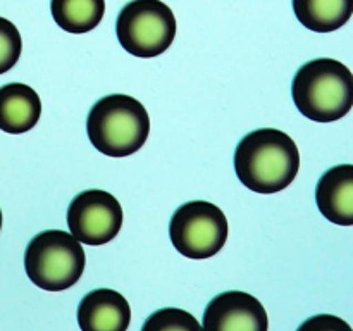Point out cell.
<instances>
[{
	"label": "cell",
	"instance_id": "cell-1",
	"mask_svg": "<svg viewBox=\"0 0 353 331\" xmlns=\"http://www.w3.org/2000/svg\"><path fill=\"white\" fill-rule=\"evenodd\" d=\"M300 169V152L285 131L262 128L241 138L234 150V171L248 190L271 195L293 183Z\"/></svg>",
	"mask_w": 353,
	"mask_h": 331
},
{
	"label": "cell",
	"instance_id": "cell-2",
	"mask_svg": "<svg viewBox=\"0 0 353 331\" xmlns=\"http://www.w3.org/2000/svg\"><path fill=\"white\" fill-rule=\"evenodd\" d=\"M296 109L316 123H333L353 107V74L336 59H314L296 71L292 83Z\"/></svg>",
	"mask_w": 353,
	"mask_h": 331
},
{
	"label": "cell",
	"instance_id": "cell-3",
	"mask_svg": "<svg viewBox=\"0 0 353 331\" xmlns=\"http://www.w3.org/2000/svg\"><path fill=\"white\" fill-rule=\"evenodd\" d=\"M86 133L93 147L109 157H128L140 150L150 133V117L134 97H102L90 109Z\"/></svg>",
	"mask_w": 353,
	"mask_h": 331
},
{
	"label": "cell",
	"instance_id": "cell-4",
	"mask_svg": "<svg viewBox=\"0 0 353 331\" xmlns=\"http://www.w3.org/2000/svg\"><path fill=\"white\" fill-rule=\"evenodd\" d=\"M86 257L81 243L62 230H47L31 238L24 252L28 278L45 292H64L79 281Z\"/></svg>",
	"mask_w": 353,
	"mask_h": 331
},
{
	"label": "cell",
	"instance_id": "cell-5",
	"mask_svg": "<svg viewBox=\"0 0 353 331\" xmlns=\"http://www.w3.org/2000/svg\"><path fill=\"white\" fill-rule=\"evenodd\" d=\"M178 31L176 16L162 0H131L121 9L116 33L121 47L134 57L162 55Z\"/></svg>",
	"mask_w": 353,
	"mask_h": 331
},
{
	"label": "cell",
	"instance_id": "cell-6",
	"mask_svg": "<svg viewBox=\"0 0 353 331\" xmlns=\"http://www.w3.org/2000/svg\"><path fill=\"white\" fill-rule=\"evenodd\" d=\"M228 233L224 212L205 200L183 203L169 224V237L176 250L195 261L214 257L226 243Z\"/></svg>",
	"mask_w": 353,
	"mask_h": 331
},
{
	"label": "cell",
	"instance_id": "cell-7",
	"mask_svg": "<svg viewBox=\"0 0 353 331\" xmlns=\"http://www.w3.org/2000/svg\"><path fill=\"white\" fill-rule=\"evenodd\" d=\"M68 226L79 243L105 245L119 234L123 207L119 200L103 190L78 193L68 207Z\"/></svg>",
	"mask_w": 353,
	"mask_h": 331
},
{
	"label": "cell",
	"instance_id": "cell-8",
	"mask_svg": "<svg viewBox=\"0 0 353 331\" xmlns=\"http://www.w3.org/2000/svg\"><path fill=\"white\" fill-rule=\"evenodd\" d=\"M269 317L261 300L240 290L219 293L203 312L202 331H268Z\"/></svg>",
	"mask_w": 353,
	"mask_h": 331
},
{
	"label": "cell",
	"instance_id": "cell-9",
	"mask_svg": "<svg viewBox=\"0 0 353 331\" xmlns=\"http://www.w3.org/2000/svg\"><path fill=\"white\" fill-rule=\"evenodd\" d=\"M130 323V303L116 290H92L78 305V324L81 331H126Z\"/></svg>",
	"mask_w": 353,
	"mask_h": 331
},
{
	"label": "cell",
	"instance_id": "cell-10",
	"mask_svg": "<svg viewBox=\"0 0 353 331\" xmlns=\"http://www.w3.org/2000/svg\"><path fill=\"white\" fill-rule=\"evenodd\" d=\"M321 214L340 226H353V164L327 169L316 186Z\"/></svg>",
	"mask_w": 353,
	"mask_h": 331
},
{
	"label": "cell",
	"instance_id": "cell-11",
	"mask_svg": "<svg viewBox=\"0 0 353 331\" xmlns=\"http://www.w3.org/2000/svg\"><path fill=\"white\" fill-rule=\"evenodd\" d=\"M41 116V100L31 86L24 83H7L0 86V130L21 134L33 130Z\"/></svg>",
	"mask_w": 353,
	"mask_h": 331
},
{
	"label": "cell",
	"instance_id": "cell-12",
	"mask_svg": "<svg viewBox=\"0 0 353 331\" xmlns=\"http://www.w3.org/2000/svg\"><path fill=\"white\" fill-rule=\"evenodd\" d=\"M296 19L310 31L331 33L350 21L353 0H292Z\"/></svg>",
	"mask_w": 353,
	"mask_h": 331
},
{
	"label": "cell",
	"instance_id": "cell-13",
	"mask_svg": "<svg viewBox=\"0 0 353 331\" xmlns=\"http://www.w3.org/2000/svg\"><path fill=\"white\" fill-rule=\"evenodd\" d=\"M55 24L68 33H88L105 14V0H50Z\"/></svg>",
	"mask_w": 353,
	"mask_h": 331
},
{
	"label": "cell",
	"instance_id": "cell-14",
	"mask_svg": "<svg viewBox=\"0 0 353 331\" xmlns=\"http://www.w3.org/2000/svg\"><path fill=\"white\" fill-rule=\"evenodd\" d=\"M141 331H202V324L188 310L165 307L150 314Z\"/></svg>",
	"mask_w": 353,
	"mask_h": 331
},
{
	"label": "cell",
	"instance_id": "cell-15",
	"mask_svg": "<svg viewBox=\"0 0 353 331\" xmlns=\"http://www.w3.org/2000/svg\"><path fill=\"white\" fill-rule=\"evenodd\" d=\"M23 50V40L16 24L0 17V74L10 71L17 64Z\"/></svg>",
	"mask_w": 353,
	"mask_h": 331
},
{
	"label": "cell",
	"instance_id": "cell-16",
	"mask_svg": "<svg viewBox=\"0 0 353 331\" xmlns=\"http://www.w3.org/2000/svg\"><path fill=\"white\" fill-rule=\"evenodd\" d=\"M296 331H353L350 324L333 314H317L303 321Z\"/></svg>",
	"mask_w": 353,
	"mask_h": 331
},
{
	"label": "cell",
	"instance_id": "cell-17",
	"mask_svg": "<svg viewBox=\"0 0 353 331\" xmlns=\"http://www.w3.org/2000/svg\"><path fill=\"white\" fill-rule=\"evenodd\" d=\"M0 230H2V210H0Z\"/></svg>",
	"mask_w": 353,
	"mask_h": 331
}]
</instances>
